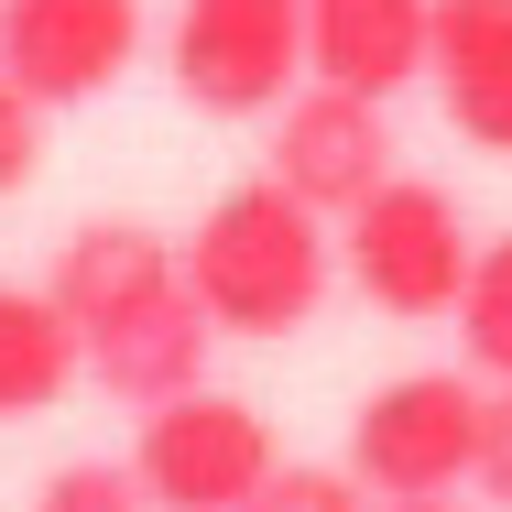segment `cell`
I'll use <instances>...</instances> for the list:
<instances>
[{
	"instance_id": "11",
	"label": "cell",
	"mask_w": 512,
	"mask_h": 512,
	"mask_svg": "<svg viewBox=\"0 0 512 512\" xmlns=\"http://www.w3.org/2000/svg\"><path fill=\"white\" fill-rule=\"evenodd\" d=\"M207 338H218V316L197 306V284H175L164 306H142V316H120V327L88 338V382L153 414V404H175V393L207 382Z\"/></svg>"
},
{
	"instance_id": "14",
	"label": "cell",
	"mask_w": 512,
	"mask_h": 512,
	"mask_svg": "<svg viewBox=\"0 0 512 512\" xmlns=\"http://www.w3.org/2000/svg\"><path fill=\"white\" fill-rule=\"evenodd\" d=\"M360 491H371L360 469H273V480L251 491V512H371Z\"/></svg>"
},
{
	"instance_id": "15",
	"label": "cell",
	"mask_w": 512,
	"mask_h": 512,
	"mask_svg": "<svg viewBox=\"0 0 512 512\" xmlns=\"http://www.w3.org/2000/svg\"><path fill=\"white\" fill-rule=\"evenodd\" d=\"M33 512H142V480H131V469H99V458H77V469L44 480V502H33Z\"/></svg>"
},
{
	"instance_id": "2",
	"label": "cell",
	"mask_w": 512,
	"mask_h": 512,
	"mask_svg": "<svg viewBox=\"0 0 512 512\" xmlns=\"http://www.w3.org/2000/svg\"><path fill=\"white\" fill-rule=\"evenodd\" d=\"M469 273H480V240H469V218H458L447 186L393 175L382 197L349 207V284L382 316H458Z\"/></svg>"
},
{
	"instance_id": "1",
	"label": "cell",
	"mask_w": 512,
	"mask_h": 512,
	"mask_svg": "<svg viewBox=\"0 0 512 512\" xmlns=\"http://www.w3.org/2000/svg\"><path fill=\"white\" fill-rule=\"evenodd\" d=\"M327 273H338L327 207H306L284 175L229 186V197L197 218V240H186V284H197V306L218 316V338H295V327H316Z\"/></svg>"
},
{
	"instance_id": "16",
	"label": "cell",
	"mask_w": 512,
	"mask_h": 512,
	"mask_svg": "<svg viewBox=\"0 0 512 512\" xmlns=\"http://www.w3.org/2000/svg\"><path fill=\"white\" fill-rule=\"evenodd\" d=\"M33 164H44V99H22V88L0 77V197L33 186Z\"/></svg>"
},
{
	"instance_id": "18",
	"label": "cell",
	"mask_w": 512,
	"mask_h": 512,
	"mask_svg": "<svg viewBox=\"0 0 512 512\" xmlns=\"http://www.w3.org/2000/svg\"><path fill=\"white\" fill-rule=\"evenodd\" d=\"M393 512H458V502H447V491H436V502H393Z\"/></svg>"
},
{
	"instance_id": "17",
	"label": "cell",
	"mask_w": 512,
	"mask_h": 512,
	"mask_svg": "<svg viewBox=\"0 0 512 512\" xmlns=\"http://www.w3.org/2000/svg\"><path fill=\"white\" fill-rule=\"evenodd\" d=\"M480 491L512 512V382H491V404H480Z\"/></svg>"
},
{
	"instance_id": "10",
	"label": "cell",
	"mask_w": 512,
	"mask_h": 512,
	"mask_svg": "<svg viewBox=\"0 0 512 512\" xmlns=\"http://www.w3.org/2000/svg\"><path fill=\"white\" fill-rule=\"evenodd\" d=\"M425 77H436V99L458 120V142L512 164V0H436Z\"/></svg>"
},
{
	"instance_id": "7",
	"label": "cell",
	"mask_w": 512,
	"mask_h": 512,
	"mask_svg": "<svg viewBox=\"0 0 512 512\" xmlns=\"http://www.w3.org/2000/svg\"><path fill=\"white\" fill-rule=\"evenodd\" d=\"M273 175H284L306 207H327V218H349L360 197H382V186H393V131H382V99L327 88V77H316L306 99H284Z\"/></svg>"
},
{
	"instance_id": "8",
	"label": "cell",
	"mask_w": 512,
	"mask_h": 512,
	"mask_svg": "<svg viewBox=\"0 0 512 512\" xmlns=\"http://www.w3.org/2000/svg\"><path fill=\"white\" fill-rule=\"evenodd\" d=\"M436 55V0H306V77L393 99Z\"/></svg>"
},
{
	"instance_id": "9",
	"label": "cell",
	"mask_w": 512,
	"mask_h": 512,
	"mask_svg": "<svg viewBox=\"0 0 512 512\" xmlns=\"http://www.w3.org/2000/svg\"><path fill=\"white\" fill-rule=\"evenodd\" d=\"M44 284H55V306L99 338V327H120V316L164 306V295L186 284V251H175V240H153L142 218H88V229L55 251V273H44Z\"/></svg>"
},
{
	"instance_id": "3",
	"label": "cell",
	"mask_w": 512,
	"mask_h": 512,
	"mask_svg": "<svg viewBox=\"0 0 512 512\" xmlns=\"http://www.w3.org/2000/svg\"><path fill=\"white\" fill-rule=\"evenodd\" d=\"M480 404L458 371H404L349 414V469L371 480V502H436L458 480H480Z\"/></svg>"
},
{
	"instance_id": "4",
	"label": "cell",
	"mask_w": 512,
	"mask_h": 512,
	"mask_svg": "<svg viewBox=\"0 0 512 512\" xmlns=\"http://www.w3.org/2000/svg\"><path fill=\"white\" fill-rule=\"evenodd\" d=\"M131 480H142L153 512H251V491L273 480V436H262L251 404H229V393L197 382V393H175V404L142 414Z\"/></svg>"
},
{
	"instance_id": "12",
	"label": "cell",
	"mask_w": 512,
	"mask_h": 512,
	"mask_svg": "<svg viewBox=\"0 0 512 512\" xmlns=\"http://www.w3.org/2000/svg\"><path fill=\"white\" fill-rule=\"evenodd\" d=\"M77 371H88V327L55 306V284H44V295L0 284V425L66 404V382H77Z\"/></svg>"
},
{
	"instance_id": "5",
	"label": "cell",
	"mask_w": 512,
	"mask_h": 512,
	"mask_svg": "<svg viewBox=\"0 0 512 512\" xmlns=\"http://www.w3.org/2000/svg\"><path fill=\"white\" fill-rule=\"evenodd\" d=\"M306 77V0H186L175 22V88L207 120H262Z\"/></svg>"
},
{
	"instance_id": "6",
	"label": "cell",
	"mask_w": 512,
	"mask_h": 512,
	"mask_svg": "<svg viewBox=\"0 0 512 512\" xmlns=\"http://www.w3.org/2000/svg\"><path fill=\"white\" fill-rule=\"evenodd\" d=\"M142 55V0H0V77L44 109L120 88Z\"/></svg>"
},
{
	"instance_id": "13",
	"label": "cell",
	"mask_w": 512,
	"mask_h": 512,
	"mask_svg": "<svg viewBox=\"0 0 512 512\" xmlns=\"http://www.w3.org/2000/svg\"><path fill=\"white\" fill-rule=\"evenodd\" d=\"M458 338H469V360L512 382V240L480 251V273H469V295H458Z\"/></svg>"
}]
</instances>
